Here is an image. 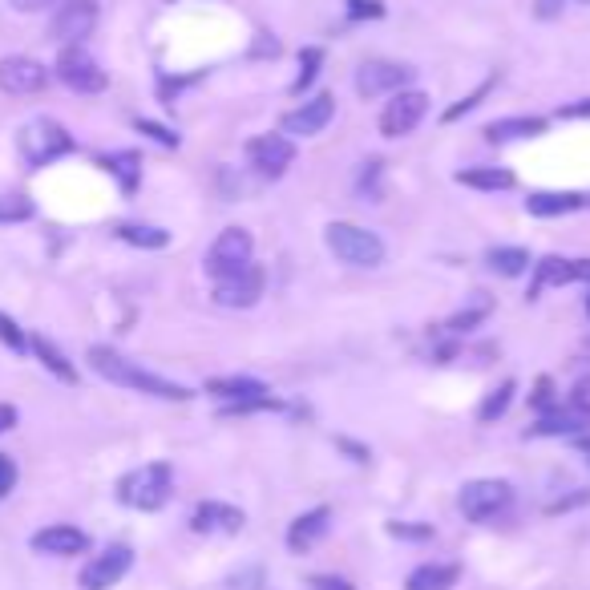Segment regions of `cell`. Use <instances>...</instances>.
<instances>
[{"label": "cell", "instance_id": "23", "mask_svg": "<svg viewBox=\"0 0 590 590\" xmlns=\"http://www.w3.org/2000/svg\"><path fill=\"white\" fill-rule=\"evenodd\" d=\"M29 348H33V356L61 380V384H77V368H73V360L49 340V336H29Z\"/></svg>", "mask_w": 590, "mask_h": 590}, {"label": "cell", "instance_id": "32", "mask_svg": "<svg viewBox=\"0 0 590 590\" xmlns=\"http://www.w3.org/2000/svg\"><path fill=\"white\" fill-rule=\"evenodd\" d=\"M320 65H324V49H320V45L304 49V53H300V77L291 81V93H304V89L320 77Z\"/></svg>", "mask_w": 590, "mask_h": 590}, {"label": "cell", "instance_id": "33", "mask_svg": "<svg viewBox=\"0 0 590 590\" xmlns=\"http://www.w3.org/2000/svg\"><path fill=\"white\" fill-rule=\"evenodd\" d=\"M0 344H5L9 352H17V356L29 352V332H25L9 312H0Z\"/></svg>", "mask_w": 590, "mask_h": 590}, {"label": "cell", "instance_id": "27", "mask_svg": "<svg viewBox=\"0 0 590 590\" xmlns=\"http://www.w3.org/2000/svg\"><path fill=\"white\" fill-rule=\"evenodd\" d=\"M457 182L469 190H510L514 174L502 166H473V170H457Z\"/></svg>", "mask_w": 590, "mask_h": 590}, {"label": "cell", "instance_id": "37", "mask_svg": "<svg viewBox=\"0 0 590 590\" xmlns=\"http://www.w3.org/2000/svg\"><path fill=\"white\" fill-rule=\"evenodd\" d=\"M360 190L368 194V203H380V162H376V158L364 162V170H360Z\"/></svg>", "mask_w": 590, "mask_h": 590}, {"label": "cell", "instance_id": "6", "mask_svg": "<svg viewBox=\"0 0 590 590\" xmlns=\"http://www.w3.org/2000/svg\"><path fill=\"white\" fill-rule=\"evenodd\" d=\"M251 251H255L251 231H243V227H227V231L211 243L203 267H207L211 279H227V275H235V271H243V267L251 263Z\"/></svg>", "mask_w": 590, "mask_h": 590}, {"label": "cell", "instance_id": "13", "mask_svg": "<svg viewBox=\"0 0 590 590\" xmlns=\"http://www.w3.org/2000/svg\"><path fill=\"white\" fill-rule=\"evenodd\" d=\"M247 158H251V166H255L263 178H279V174H287V166L295 162V146H291V138H283V134H259V138L247 142Z\"/></svg>", "mask_w": 590, "mask_h": 590}, {"label": "cell", "instance_id": "16", "mask_svg": "<svg viewBox=\"0 0 590 590\" xmlns=\"http://www.w3.org/2000/svg\"><path fill=\"white\" fill-rule=\"evenodd\" d=\"M49 85V69L33 57H5L0 61V89L13 93V97H29L41 93Z\"/></svg>", "mask_w": 590, "mask_h": 590}, {"label": "cell", "instance_id": "36", "mask_svg": "<svg viewBox=\"0 0 590 590\" xmlns=\"http://www.w3.org/2000/svg\"><path fill=\"white\" fill-rule=\"evenodd\" d=\"M134 126H138V134H146V138H154L158 146H170V150L178 146V134H174V130H166V126H158V122H150V118H138Z\"/></svg>", "mask_w": 590, "mask_h": 590}, {"label": "cell", "instance_id": "14", "mask_svg": "<svg viewBox=\"0 0 590 590\" xmlns=\"http://www.w3.org/2000/svg\"><path fill=\"white\" fill-rule=\"evenodd\" d=\"M578 433H590V401L554 405L550 413H542L538 425H530V437H578Z\"/></svg>", "mask_w": 590, "mask_h": 590}, {"label": "cell", "instance_id": "10", "mask_svg": "<svg viewBox=\"0 0 590 590\" xmlns=\"http://www.w3.org/2000/svg\"><path fill=\"white\" fill-rule=\"evenodd\" d=\"M134 566V550L130 546H106L102 554H93L81 570V586L85 590H110L126 578V570Z\"/></svg>", "mask_w": 590, "mask_h": 590}, {"label": "cell", "instance_id": "31", "mask_svg": "<svg viewBox=\"0 0 590 590\" xmlns=\"http://www.w3.org/2000/svg\"><path fill=\"white\" fill-rule=\"evenodd\" d=\"M37 215L33 199H25V194H0V227L9 223H29Z\"/></svg>", "mask_w": 590, "mask_h": 590}, {"label": "cell", "instance_id": "47", "mask_svg": "<svg viewBox=\"0 0 590 590\" xmlns=\"http://www.w3.org/2000/svg\"><path fill=\"white\" fill-rule=\"evenodd\" d=\"M340 449H348L352 453V461H368V449H360V445H352V441H336Z\"/></svg>", "mask_w": 590, "mask_h": 590}, {"label": "cell", "instance_id": "28", "mask_svg": "<svg viewBox=\"0 0 590 590\" xmlns=\"http://www.w3.org/2000/svg\"><path fill=\"white\" fill-rule=\"evenodd\" d=\"M485 267L494 271V275L514 279V275H522L530 267V251L526 247H489L485 251Z\"/></svg>", "mask_w": 590, "mask_h": 590}, {"label": "cell", "instance_id": "41", "mask_svg": "<svg viewBox=\"0 0 590 590\" xmlns=\"http://www.w3.org/2000/svg\"><path fill=\"white\" fill-rule=\"evenodd\" d=\"M308 586H312V590H356L348 578H336V574H316Z\"/></svg>", "mask_w": 590, "mask_h": 590}, {"label": "cell", "instance_id": "15", "mask_svg": "<svg viewBox=\"0 0 590 590\" xmlns=\"http://www.w3.org/2000/svg\"><path fill=\"white\" fill-rule=\"evenodd\" d=\"M409 77H413V69H409V65H392V61H364V65L356 69V93H360V97L401 93Z\"/></svg>", "mask_w": 590, "mask_h": 590}, {"label": "cell", "instance_id": "24", "mask_svg": "<svg viewBox=\"0 0 590 590\" xmlns=\"http://www.w3.org/2000/svg\"><path fill=\"white\" fill-rule=\"evenodd\" d=\"M461 578V566L453 562H425L409 574V590H453Z\"/></svg>", "mask_w": 590, "mask_h": 590}, {"label": "cell", "instance_id": "5", "mask_svg": "<svg viewBox=\"0 0 590 590\" xmlns=\"http://www.w3.org/2000/svg\"><path fill=\"white\" fill-rule=\"evenodd\" d=\"M510 502H514V489H510L506 481H498V477L465 481V485H461V498H457L465 522H489V518H498Z\"/></svg>", "mask_w": 590, "mask_h": 590}, {"label": "cell", "instance_id": "22", "mask_svg": "<svg viewBox=\"0 0 590 590\" xmlns=\"http://www.w3.org/2000/svg\"><path fill=\"white\" fill-rule=\"evenodd\" d=\"M578 207H586V194H558V190H542V194H530L526 199V211L534 215V219H558V215H570V211H578Z\"/></svg>", "mask_w": 590, "mask_h": 590}, {"label": "cell", "instance_id": "50", "mask_svg": "<svg viewBox=\"0 0 590 590\" xmlns=\"http://www.w3.org/2000/svg\"><path fill=\"white\" fill-rule=\"evenodd\" d=\"M586 207H590V194H586Z\"/></svg>", "mask_w": 590, "mask_h": 590}, {"label": "cell", "instance_id": "44", "mask_svg": "<svg viewBox=\"0 0 590 590\" xmlns=\"http://www.w3.org/2000/svg\"><path fill=\"white\" fill-rule=\"evenodd\" d=\"M558 118H590V97H582V102H574V106H562Z\"/></svg>", "mask_w": 590, "mask_h": 590}, {"label": "cell", "instance_id": "9", "mask_svg": "<svg viewBox=\"0 0 590 590\" xmlns=\"http://www.w3.org/2000/svg\"><path fill=\"white\" fill-rule=\"evenodd\" d=\"M97 17H102L97 0H61L53 21H49V37H57L65 45H81L97 29Z\"/></svg>", "mask_w": 590, "mask_h": 590}, {"label": "cell", "instance_id": "21", "mask_svg": "<svg viewBox=\"0 0 590 590\" xmlns=\"http://www.w3.org/2000/svg\"><path fill=\"white\" fill-rule=\"evenodd\" d=\"M207 392L227 405H243V401H263L271 397V388L255 376H219V380H207Z\"/></svg>", "mask_w": 590, "mask_h": 590}, {"label": "cell", "instance_id": "30", "mask_svg": "<svg viewBox=\"0 0 590 590\" xmlns=\"http://www.w3.org/2000/svg\"><path fill=\"white\" fill-rule=\"evenodd\" d=\"M118 239L130 243V247H142V251H162L170 243V235L162 227H146V223H122L118 227Z\"/></svg>", "mask_w": 590, "mask_h": 590}, {"label": "cell", "instance_id": "39", "mask_svg": "<svg viewBox=\"0 0 590 590\" xmlns=\"http://www.w3.org/2000/svg\"><path fill=\"white\" fill-rule=\"evenodd\" d=\"M17 489V461L9 453H0V498H9Z\"/></svg>", "mask_w": 590, "mask_h": 590}, {"label": "cell", "instance_id": "40", "mask_svg": "<svg viewBox=\"0 0 590 590\" xmlns=\"http://www.w3.org/2000/svg\"><path fill=\"white\" fill-rule=\"evenodd\" d=\"M530 405H534V409H542V413H550V409H554V380H550V376H542V380H538V388L530 392Z\"/></svg>", "mask_w": 590, "mask_h": 590}, {"label": "cell", "instance_id": "4", "mask_svg": "<svg viewBox=\"0 0 590 590\" xmlns=\"http://www.w3.org/2000/svg\"><path fill=\"white\" fill-rule=\"evenodd\" d=\"M324 243L328 251L348 263V267H380L384 263V243L376 231L356 227V223H328L324 227Z\"/></svg>", "mask_w": 590, "mask_h": 590}, {"label": "cell", "instance_id": "42", "mask_svg": "<svg viewBox=\"0 0 590 590\" xmlns=\"http://www.w3.org/2000/svg\"><path fill=\"white\" fill-rule=\"evenodd\" d=\"M9 5H13L17 13H45V9L61 5V0H9Z\"/></svg>", "mask_w": 590, "mask_h": 590}, {"label": "cell", "instance_id": "17", "mask_svg": "<svg viewBox=\"0 0 590 590\" xmlns=\"http://www.w3.org/2000/svg\"><path fill=\"white\" fill-rule=\"evenodd\" d=\"M332 118H336V97H332V93H320V97H312V102H304L300 110L283 114V134L312 138V134H320Z\"/></svg>", "mask_w": 590, "mask_h": 590}, {"label": "cell", "instance_id": "45", "mask_svg": "<svg viewBox=\"0 0 590 590\" xmlns=\"http://www.w3.org/2000/svg\"><path fill=\"white\" fill-rule=\"evenodd\" d=\"M562 5H566V0H538V17H542V21H550V17H558V13H562Z\"/></svg>", "mask_w": 590, "mask_h": 590}, {"label": "cell", "instance_id": "35", "mask_svg": "<svg viewBox=\"0 0 590 590\" xmlns=\"http://www.w3.org/2000/svg\"><path fill=\"white\" fill-rule=\"evenodd\" d=\"M485 316H489V300H477L473 308H465V312H457V316L449 320V332H469V328H477Z\"/></svg>", "mask_w": 590, "mask_h": 590}, {"label": "cell", "instance_id": "49", "mask_svg": "<svg viewBox=\"0 0 590 590\" xmlns=\"http://www.w3.org/2000/svg\"><path fill=\"white\" fill-rule=\"evenodd\" d=\"M578 5H590V0H578Z\"/></svg>", "mask_w": 590, "mask_h": 590}, {"label": "cell", "instance_id": "26", "mask_svg": "<svg viewBox=\"0 0 590 590\" xmlns=\"http://www.w3.org/2000/svg\"><path fill=\"white\" fill-rule=\"evenodd\" d=\"M102 166L118 178V186H122L126 194H134V190H138V182H142V158H138V150H118V154H106V158H102Z\"/></svg>", "mask_w": 590, "mask_h": 590}, {"label": "cell", "instance_id": "48", "mask_svg": "<svg viewBox=\"0 0 590 590\" xmlns=\"http://www.w3.org/2000/svg\"><path fill=\"white\" fill-rule=\"evenodd\" d=\"M586 316H590V295H586Z\"/></svg>", "mask_w": 590, "mask_h": 590}, {"label": "cell", "instance_id": "25", "mask_svg": "<svg viewBox=\"0 0 590 590\" xmlns=\"http://www.w3.org/2000/svg\"><path fill=\"white\" fill-rule=\"evenodd\" d=\"M546 134V118H498L485 126L489 142H518V138H538Z\"/></svg>", "mask_w": 590, "mask_h": 590}, {"label": "cell", "instance_id": "2", "mask_svg": "<svg viewBox=\"0 0 590 590\" xmlns=\"http://www.w3.org/2000/svg\"><path fill=\"white\" fill-rule=\"evenodd\" d=\"M170 489H174V473L166 461H150L134 473H126L118 481V502L130 506V510H142V514H154L170 502Z\"/></svg>", "mask_w": 590, "mask_h": 590}, {"label": "cell", "instance_id": "12", "mask_svg": "<svg viewBox=\"0 0 590 590\" xmlns=\"http://www.w3.org/2000/svg\"><path fill=\"white\" fill-rule=\"evenodd\" d=\"M259 295H263V267L259 263H247L243 271H235L227 279H215L219 308H251V304H259Z\"/></svg>", "mask_w": 590, "mask_h": 590}, {"label": "cell", "instance_id": "7", "mask_svg": "<svg viewBox=\"0 0 590 590\" xmlns=\"http://www.w3.org/2000/svg\"><path fill=\"white\" fill-rule=\"evenodd\" d=\"M57 77H61V85H69L73 93H102V89L110 85L106 69L97 65L81 45H65V49L57 53Z\"/></svg>", "mask_w": 590, "mask_h": 590}, {"label": "cell", "instance_id": "19", "mask_svg": "<svg viewBox=\"0 0 590 590\" xmlns=\"http://www.w3.org/2000/svg\"><path fill=\"white\" fill-rule=\"evenodd\" d=\"M243 510L227 506V502H203L190 514V530L194 534H239L243 530Z\"/></svg>", "mask_w": 590, "mask_h": 590}, {"label": "cell", "instance_id": "43", "mask_svg": "<svg viewBox=\"0 0 590 590\" xmlns=\"http://www.w3.org/2000/svg\"><path fill=\"white\" fill-rule=\"evenodd\" d=\"M388 534H397V538H429L433 530L429 526H405V522H392Z\"/></svg>", "mask_w": 590, "mask_h": 590}, {"label": "cell", "instance_id": "46", "mask_svg": "<svg viewBox=\"0 0 590 590\" xmlns=\"http://www.w3.org/2000/svg\"><path fill=\"white\" fill-rule=\"evenodd\" d=\"M17 429V409L13 405H0V433H9Z\"/></svg>", "mask_w": 590, "mask_h": 590}, {"label": "cell", "instance_id": "1", "mask_svg": "<svg viewBox=\"0 0 590 590\" xmlns=\"http://www.w3.org/2000/svg\"><path fill=\"white\" fill-rule=\"evenodd\" d=\"M85 360H89V368L97 376H106L110 384H122V388H134V392H142V397H158V401H190L194 397L190 388H182V384H174V380H166L158 372H146L142 364L126 360L122 352H114L106 344H93L85 352Z\"/></svg>", "mask_w": 590, "mask_h": 590}, {"label": "cell", "instance_id": "18", "mask_svg": "<svg viewBox=\"0 0 590 590\" xmlns=\"http://www.w3.org/2000/svg\"><path fill=\"white\" fill-rule=\"evenodd\" d=\"M33 550L37 554H49V558H73V554H85L89 550V534L77 530V526H45L33 534Z\"/></svg>", "mask_w": 590, "mask_h": 590}, {"label": "cell", "instance_id": "8", "mask_svg": "<svg viewBox=\"0 0 590 590\" xmlns=\"http://www.w3.org/2000/svg\"><path fill=\"white\" fill-rule=\"evenodd\" d=\"M425 114H429V93L401 89V93H392V102L380 114V134L384 138H405V134H413L421 126Z\"/></svg>", "mask_w": 590, "mask_h": 590}, {"label": "cell", "instance_id": "29", "mask_svg": "<svg viewBox=\"0 0 590 590\" xmlns=\"http://www.w3.org/2000/svg\"><path fill=\"white\" fill-rule=\"evenodd\" d=\"M514 392H518L514 380H502L498 388H489V392H485V401H481V409H477V421H481V425H494L498 417H506L510 401H514Z\"/></svg>", "mask_w": 590, "mask_h": 590}, {"label": "cell", "instance_id": "34", "mask_svg": "<svg viewBox=\"0 0 590 590\" xmlns=\"http://www.w3.org/2000/svg\"><path fill=\"white\" fill-rule=\"evenodd\" d=\"M494 85H498V77H485V81H481V85H477L469 97H461L457 106H449V110H445V122H457V118H465L469 110H477V106L485 102V97H489V89H494Z\"/></svg>", "mask_w": 590, "mask_h": 590}, {"label": "cell", "instance_id": "3", "mask_svg": "<svg viewBox=\"0 0 590 590\" xmlns=\"http://www.w3.org/2000/svg\"><path fill=\"white\" fill-rule=\"evenodd\" d=\"M17 150H21L25 166L41 170V166H53L57 158L73 154V134H69L61 122H53V118H33V122L21 126Z\"/></svg>", "mask_w": 590, "mask_h": 590}, {"label": "cell", "instance_id": "20", "mask_svg": "<svg viewBox=\"0 0 590 590\" xmlns=\"http://www.w3.org/2000/svg\"><path fill=\"white\" fill-rule=\"evenodd\" d=\"M328 526H332V510H328V506H316V510H308V514H300V518L291 522L287 546H291L295 554H304V550H312V546L328 534Z\"/></svg>", "mask_w": 590, "mask_h": 590}, {"label": "cell", "instance_id": "11", "mask_svg": "<svg viewBox=\"0 0 590 590\" xmlns=\"http://www.w3.org/2000/svg\"><path fill=\"white\" fill-rule=\"evenodd\" d=\"M590 283V259H562V255H546L534 263V279H530V300H538V295L546 287H566V283Z\"/></svg>", "mask_w": 590, "mask_h": 590}, {"label": "cell", "instance_id": "38", "mask_svg": "<svg viewBox=\"0 0 590 590\" xmlns=\"http://www.w3.org/2000/svg\"><path fill=\"white\" fill-rule=\"evenodd\" d=\"M348 17L352 21H380L384 5H380V0H348Z\"/></svg>", "mask_w": 590, "mask_h": 590}]
</instances>
